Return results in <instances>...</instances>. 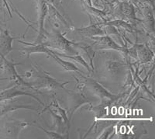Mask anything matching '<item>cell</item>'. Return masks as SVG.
Wrapping results in <instances>:
<instances>
[{"mask_svg":"<svg viewBox=\"0 0 155 139\" xmlns=\"http://www.w3.org/2000/svg\"><path fill=\"white\" fill-rule=\"evenodd\" d=\"M25 78L27 79H34V82H29L31 83L35 90L39 91L41 89H44L51 91L54 90H65L66 84L70 82H65V83H59L56 81V79L51 77L45 71H43L41 69H39L37 65H34V69L32 70L28 71L25 73Z\"/></svg>","mask_w":155,"mask_h":139,"instance_id":"obj_1","label":"cell"},{"mask_svg":"<svg viewBox=\"0 0 155 139\" xmlns=\"http://www.w3.org/2000/svg\"><path fill=\"white\" fill-rule=\"evenodd\" d=\"M43 44L50 49H52L60 53L69 55H75L78 53L75 48H73L74 42L68 41L64 34L60 32L53 30L52 33L45 32L43 40Z\"/></svg>","mask_w":155,"mask_h":139,"instance_id":"obj_2","label":"cell"},{"mask_svg":"<svg viewBox=\"0 0 155 139\" xmlns=\"http://www.w3.org/2000/svg\"><path fill=\"white\" fill-rule=\"evenodd\" d=\"M84 80V85L85 86L88 87L91 91L100 98L101 103L107 104L108 106L113 103L114 101L117 100L120 97V96H116L110 93L109 91L101 86L99 83L95 82L94 79H89V78L82 77Z\"/></svg>","mask_w":155,"mask_h":139,"instance_id":"obj_3","label":"cell"},{"mask_svg":"<svg viewBox=\"0 0 155 139\" xmlns=\"http://www.w3.org/2000/svg\"><path fill=\"white\" fill-rule=\"evenodd\" d=\"M68 119L71 120L72 119L73 115L78 109H79L81 106L87 103H91V100L87 98L80 90L79 92H72L68 93Z\"/></svg>","mask_w":155,"mask_h":139,"instance_id":"obj_4","label":"cell"},{"mask_svg":"<svg viewBox=\"0 0 155 139\" xmlns=\"http://www.w3.org/2000/svg\"><path fill=\"white\" fill-rule=\"evenodd\" d=\"M92 41H94L92 47L93 49L96 50H116V51H122L124 50V46H120L116 44L111 37L108 35L99 36V37H91Z\"/></svg>","mask_w":155,"mask_h":139,"instance_id":"obj_5","label":"cell"},{"mask_svg":"<svg viewBox=\"0 0 155 139\" xmlns=\"http://www.w3.org/2000/svg\"><path fill=\"white\" fill-rule=\"evenodd\" d=\"M31 124L16 120H8L4 125V134L9 138H17L20 132Z\"/></svg>","mask_w":155,"mask_h":139,"instance_id":"obj_6","label":"cell"},{"mask_svg":"<svg viewBox=\"0 0 155 139\" xmlns=\"http://www.w3.org/2000/svg\"><path fill=\"white\" fill-rule=\"evenodd\" d=\"M19 87L20 86H17V85H15L13 86H9L8 88L2 90V92H0V102H2L3 100H10V99L15 98L16 97H19V96L25 95L33 97L34 99H35L36 100H37L39 103H41V105H44V103L41 100H40L38 97L34 96V94H32L31 93L21 90L20 89H19Z\"/></svg>","mask_w":155,"mask_h":139,"instance_id":"obj_7","label":"cell"},{"mask_svg":"<svg viewBox=\"0 0 155 139\" xmlns=\"http://www.w3.org/2000/svg\"><path fill=\"white\" fill-rule=\"evenodd\" d=\"M19 109H27L38 111V108L34 107L33 106L30 105V104L18 103H16V100H12V99H10V100H6L0 102V119L9 112L17 110Z\"/></svg>","mask_w":155,"mask_h":139,"instance_id":"obj_8","label":"cell"},{"mask_svg":"<svg viewBox=\"0 0 155 139\" xmlns=\"http://www.w3.org/2000/svg\"><path fill=\"white\" fill-rule=\"evenodd\" d=\"M14 40L9 30H0V57H5L12 51V43Z\"/></svg>","mask_w":155,"mask_h":139,"instance_id":"obj_9","label":"cell"},{"mask_svg":"<svg viewBox=\"0 0 155 139\" xmlns=\"http://www.w3.org/2000/svg\"><path fill=\"white\" fill-rule=\"evenodd\" d=\"M47 12H48V7H47L46 2L45 1L42 0L40 3V6H39V31H38V37H37V40L35 41L34 44H40V43L43 42L44 40V33L46 32V30H44V19L47 16Z\"/></svg>","mask_w":155,"mask_h":139,"instance_id":"obj_10","label":"cell"},{"mask_svg":"<svg viewBox=\"0 0 155 139\" xmlns=\"http://www.w3.org/2000/svg\"><path fill=\"white\" fill-rule=\"evenodd\" d=\"M74 31L78 34L79 35L85 37H95V36H103L106 35V32L104 30H102L101 27H99L96 24H92L87 27H81V28H75L74 29Z\"/></svg>","mask_w":155,"mask_h":139,"instance_id":"obj_11","label":"cell"},{"mask_svg":"<svg viewBox=\"0 0 155 139\" xmlns=\"http://www.w3.org/2000/svg\"><path fill=\"white\" fill-rule=\"evenodd\" d=\"M47 110H48L49 112H51V113L55 114L58 115V116L61 117L64 119V120L65 121V123L68 124V126L70 127V124H69L70 123V120H69L68 117L67 115V112L61 107L60 105L58 104V101L56 100V99H55L54 97H53L52 101H51L48 105H47L46 107H45V108H44V110H43L40 114H43L44 112H45V111Z\"/></svg>","mask_w":155,"mask_h":139,"instance_id":"obj_12","label":"cell"},{"mask_svg":"<svg viewBox=\"0 0 155 139\" xmlns=\"http://www.w3.org/2000/svg\"><path fill=\"white\" fill-rule=\"evenodd\" d=\"M136 51H137V59L141 64H145L150 62L153 60V52L150 49L148 46H144L143 44H135Z\"/></svg>","mask_w":155,"mask_h":139,"instance_id":"obj_13","label":"cell"},{"mask_svg":"<svg viewBox=\"0 0 155 139\" xmlns=\"http://www.w3.org/2000/svg\"><path fill=\"white\" fill-rule=\"evenodd\" d=\"M18 41H19V43H21V44L29 45L28 48H22L23 54H26L27 55V58H29L30 55L35 54V53H44V54H47V55H48V53H49V48L44 45L43 43H40V44H29V43L24 42L23 41H19V40H18Z\"/></svg>","mask_w":155,"mask_h":139,"instance_id":"obj_14","label":"cell"},{"mask_svg":"<svg viewBox=\"0 0 155 139\" xmlns=\"http://www.w3.org/2000/svg\"><path fill=\"white\" fill-rule=\"evenodd\" d=\"M49 51H50V52L52 53V54H54V55H56L59 57H64V58H68V59H71V60L74 61L76 63L79 64V65H81V66H83L84 68H85V69H86L88 72H91V71H92V69H91V68H90L89 65L87 63V62L85 61V58H83V57L81 56L80 54H78V55H66V54H63V53L58 52V51H54V50L50 49V48H49Z\"/></svg>","mask_w":155,"mask_h":139,"instance_id":"obj_15","label":"cell"},{"mask_svg":"<svg viewBox=\"0 0 155 139\" xmlns=\"http://www.w3.org/2000/svg\"><path fill=\"white\" fill-rule=\"evenodd\" d=\"M49 55L51 58H52L54 61H56V62L58 64H59V65L61 66L62 68H63V69H64V70L66 71H73V72H79V73H83L82 71L81 70V69H79L78 68H77L74 65V64L71 63V62H67V61L65 60H63L61 57L58 56V55H54V54H52V53L50 52L49 51V53H48V55Z\"/></svg>","mask_w":155,"mask_h":139,"instance_id":"obj_16","label":"cell"},{"mask_svg":"<svg viewBox=\"0 0 155 139\" xmlns=\"http://www.w3.org/2000/svg\"><path fill=\"white\" fill-rule=\"evenodd\" d=\"M105 25H111L113 26H117V27H121L125 30V31L130 33V34H135L136 30L131 26L130 24H128L126 22L120 20V19H116V20H113V21L107 22L105 23Z\"/></svg>","mask_w":155,"mask_h":139,"instance_id":"obj_17","label":"cell"},{"mask_svg":"<svg viewBox=\"0 0 155 139\" xmlns=\"http://www.w3.org/2000/svg\"><path fill=\"white\" fill-rule=\"evenodd\" d=\"M34 125V124H33ZM34 126H35V127H38V128H41L42 129L43 131H44L45 133L47 134V135L48 136V137H50V138H63V136L61 135V134H58V133H56V132H54V131H49L46 130L45 128H44L43 127H41V126H37V125H34Z\"/></svg>","mask_w":155,"mask_h":139,"instance_id":"obj_18","label":"cell"},{"mask_svg":"<svg viewBox=\"0 0 155 139\" xmlns=\"http://www.w3.org/2000/svg\"><path fill=\"white\" fill-rule=\"evenodd\" d=\"M113 131V127H109L108 129H106V131L104 132V134H102V135H101L99 137H100V138H107V136H109V134H110V133H111Z\"/></svg>","mask_w":155,"mask_h":139,"instance_id":"obj_19","label":"cell"}]
</instances>
